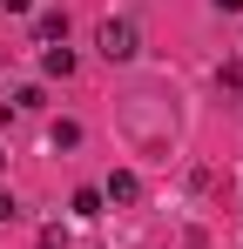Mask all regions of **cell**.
Returning <instances> with one entry per match:
<instances>
[{
	"mask_svg": "<svg viewBox=\"0 0 243 249\" xmlns=\"http://www.w3.org/2000/svg\"><path fill=\"white\" fill-rule=\"evenodd\" d=\"M0 222H14V196L7 189H0Z\"/></svg>",
	"mask_w": 243,
	"mask_h": 249,
	"instance_id": "52a82bcc",
	"label": "cell"
},
{
	"mask_svg": "<svg viewBox=\"0 0 243 249\" xmlns=\"http://www.w3.org/2000/svg\"><path fill=\"white\" fill-rule=\"evenodd\" d=\"M0 7H7V14H20V7H34V0H0Z\"/></svg>",
	"mask_w": 243,
	"mask_h": 249,
	"instance_id": "ba28073f",
	"label": "cell"
},
{
	"mask_svg": "<svg viewBox=\"0 0 243 249\" xmlns=\"http://www.w3.org/2000/svg\"><path fill=\"white\" fill-rule=\"evenodd\" d=\"M101 202H142V182H135V175H128V168H122V175H108V189H101Z\"/></svg>",
	"mask_w": 243,
	"mask_h": 249,
	"instance_id": "7a4b0ae2",
	"label": "cell"
},
{
	"mask_svg": "<svg viewBox=\"0 0 243 249\" xmlns=\"http://www.w3.org/2000/svg\"><path fill=\"white\" fill-rule=\"evenodd\" d=\"M75 215L95 222V215H101V189H75Z\"/></svg>",
	"mask_w": 243,
	"mask_h": 249,
	"instance_id": "277c9868",
	"label": "cell"
},
{
	"mask_svg": "<svg viewBox=\"0 0 243 249\" xmlns=\"http://www.w3.org/2000/svg\"><path fill=\"white\" fill-rule=\"evenodd\" d=\"M40 249H68V236L61 229H40Z\"/></svg>",
	"mask_w": 243,
	"mask_h": 249,
	"instance_id": "8992f818",
	"label": "cell"
},
{
	"mask_svg": "<svg viewBox=\"0 0 243 249\" xmlns=\"http://www.w3.org/2000/svg\"><path fill=\"white\" fill-rule=\"evenodd\" d=\"M95 47H101L108 61H135V54H142V34H135V20H101Z\"/></svg>",
	"mask_w": 243,
	"mask_h": 249,
	"instance_id": "6da1fadb",
	"label": "cell"
},
{
	"mask_svg": "<svg viewBox=\"0 0 243 249\" xmlns=\"http://www.w3.org/2000/svg\"><path fill=\"white\" fill-rule=\"evenodd\" d=\"M223 88H243V61H223Z\"/></svg>",
	"mask_w": 243,
	"mask_h": 249,
	"instance_id": "5b68a950",
	"label": "cell"
},
{
	"mask_svg": "<svg viewBox=\"0 0 243 249\" xmlns=\"http://www.w3.org/2000/svg\"><path fill=\"white\" fill-rule=\"evenodd\" d=\"M40 68H47V74H75V54H68V47H47Z\"/></svg>",
	"mask_w": 243,
	"mask_h": 249,
	"instance_id": "3957f363",
	"label": "cell"
}]
</instances>
